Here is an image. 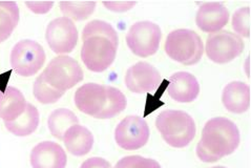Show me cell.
<instances>
[{"instance_id":"obj_1","label":"cell","mask_w":251,"mask_h":168,"mask_svg":"<svg viewBox=\"0 0 251 168\" xmlns=\"http://www.w3.org/2000/svg\"><path fill=\"white\" fill-rule=\"evenodd\" d=\"M81 59L85 67L94 72L106 71L116 59L118 34L105 21L93 20L82 32Z\"/></svg>"},{"instance_id":"obj_2","label":"cell","mask_w":251,"mask_h":168,"mask_svg":"<svg viewBox=\"0 0 251 168\" xmlns=\"http://www.w3.org/2000/svg\"><path fill=\"white\" fill-rule=\"evenodd\" d=\"M240 145V130L224 117L206 122L197 146V156L205 163L217 162L233 153Z\"/></svg>"},{"instance_id":"obj_3","label":"cell","mask_w":251,"mask_h":168,"mask_svg":"<svg viewBox=\"0 0 251 168\" xmlns=\"http://www.w3.org/2000/svg\"><path fill=\"white\" fill-rule=\"evenodd\" d=\"M156 126L164 141L175 148L186 147L196 137L194 118L182 111L162 112L157 117Z\"/></svg>"},{"instance_id":"obj_4","label":"cell","mask_w":251,"mask_h":168,"mask_svg":"<svg viewBox=\"0 0 251 168\" xmlns=\"http://www.w3.org/2000/svg\"><path fill=\"white\" fill-rule=\"evenodd\" d=\"M204 47L196 32L180 28L169 33L165 41V53L171 59L184 65H194L202 59Z\"/></svg>"},{"instance_id":"obj_5","label":"cell","mask_w":251,"mask_h":168,"mask_svg":"<svg viewBox=\"0 0 251 168\" xmlns=\"http://www.w3.org/2000/svg\"><path fill=\"white\" fill-rule=\"evenodd\" d=\"M42 76L51 87L64 93L82 81L83 72L75 59L69 56H58L50 60Z\"/></svg>"},{"instance_id":"obj_6","label":"cell","mask_w":251,"mask_h":168,"mask_svg":"<svg viewBox=\"0 0 251 168\" xmlns=\"http://www.w3.org/2000/svg\"><path fill=\"white\" fill-rule=\"evenodd\" d=\"M46 61V52L38 42L25 39L17 42L11 53V65L21 77L37 74Z\"/></svg>"},{"instance_id":"obj_7","label":"cell","mask_w":251,"mask_h":168,"mask_svg":"<svg viewBox=\"0 0 251 168\" xmlns=\"http://www.w3.org/2000/svg\"><path fill=\"white\" fill-rule=\"evenodd\" d=\"M161 37V28L158 24L151 21H139L129 28L126 43L136 56L146 58L157 53Z\"/></svg>"},{"instance_id":"obj_8","label":"cell","mask_w":251,"mask_h":168,"mask_svg":"<svg viewBox=\"0 0 251 168\" xmlns=\"http://www.w3.org/2000/svg\"><path fill=\"white\" fill-rule=\"evenodd\" d=\"M244 49V42L237 34L220 31L209 34L206 40V54L213 62L224 64L239 57Z\"/></svg>"},{"instance_id":"obj_9","label":"cell","mask_w":251,"mask_h":168,"mask_svg":"<svg viewBox=\"0 0 251 168\" xmlns=\"http://www.w3.org/2000/svg\"><path fill=\"white\" fill-rule=\"evenodd\" d=\"M149 139V124L139 116H128L124 118L115 130V140L118 146L125 150L142 148Z\"/></svg>"},{"instance_id":"obj_10","label":"cell","mask_w":251,"mask_h":168,"mask_svg":"<svg viewBox=\"0 0 251 168\" xmlns=\"http://www.w3.org/2000/svg\"><path fill=\"white\" fill-rule=\"evenodd\" d=\"M46 38L55 54H69L77 46L78 31L72 20L65 17L56 18L49 24Z\"/></svg>"},{"instance_id":"obj_11","label":"cell","mask_w":251,"mask_h":168,"mask_svg":"<svg viewBox=\"0 0 251 168\" xmlns=\"http://www.w3.org/2000/svg\"><path fill=\"white\" fill-rule=\"evenodd\" d=\"M108 85L86 83L76 91L74 101L81 113L98 119L107 101Z\"/></svg>"},{"instance_id":"obj_12","label":"cell","mask_w":251,"mask_h":168,"mask_svg":"<svg viewBox=\"0 0 251 168\" xmlns=\"http://www.w3.org/2000/svg\"><path fill=\"white\" fill-rule=\"evenodd\" d=\"M162 81V76L156 68L147 62H138L130 67L125 75V84L135 94L156 91Z\"/></svg>"},{"instance_id":"obj_13","label":"cell","mask_w":251,"mask_h":168,"mask_svg":"<svg viewBox=\"0 0 251 168\" xmlns=\"http://www.w3.org/2000/svg\"><path fill=\"white\" fill-rule=\"evenodd\" d=\"M229 12L219 2H206L199 9L196 17L197 26L205 33H217L228 24Z\"/></svg>"},{"instance_id":"obj_14","label":"cell","mask_w":251,"mask_h":168,"mask_svg":"<svg viewBox=\"0 0 251 168\" xmlns=\"http://www.w3.org/2000/svg\"><path fill=\"white\" fill-rule=\"evenodd\" d=\"M66 153L60 145L44 141L37 144L31 152L33 168H65Z\"/></svg>"},{"instance_id":"obj_15","label":"cell","mask_w":251,"mask_h":168,"mask_svg":"<svg viewBox=\"0 0 251 168\" xmlns=\"http://www.w3.org/2000/svg\"><path fill=\"white\" fill-rule=\"evenodd\" d=\"M169 97L179 103H189L197 99L200 85L197 78L187 72H178L169 78L167 89Z\"/></svg>"},{"instance_id":"obj_16","label":"cell","mask_w":251,"mask_h":168,"mask_svg":"<svg viewBox=\"0 0 251 168\" xmlns=\"http://www.w3.org/2000/svg\"><path fill=\"white\" fill-rule=\"evenodd\" d=\"M222 102L228 112L243 114L250 106V87L241 81H233L224 87Z\"/></svg>"},{"instance_id":"obj_17","label":"cell","mask_w":251,"mask_h":168,"mask_svg":"<svg viewBox=\"0 0 251 168\" xmlns=\"http://www.w3.org/2000/svg\"><path fill=\"white\" fill-rule=\"evenodd\" d=\"M63 141L68 151L76 157L87 155L94 146L93 134L86 127L79 124L68 129L64 134Z\"/></svg>"},{"instance_id":"obj_18","label":"cell","mask_w":251,"mask_h":168,"mask_svg":"<svg viewBox=\"0 0 251 168\" xmlns=\"http://www.w3.org/2000/svg\"><path fill=\"white\" fill-rule=\"evenodd\" d=\"M25 98L18 89L9 86L0 92V118L4 122L13 121L25 112Z\"/></svg>"},{"instance_id":"obj_19","label":"cell","mask_w":251,"mask_h":168,"mask_svg":"<svg viewBox=\"0 0 251 168\" xmlns=\"http://www.w3.org/2000/svg\"><path fill=\"white\" fill-rule=\"evenodd\" d=\"M6 129L17 137L32 135L39 125V112L33 104H26L25 112L17 119L4 122Z\"/></svg>"},{"instance_id":"obj_20","label":"cell","mask_w":251,"mask_h":168,"mask_svg":"<svg viewBox=\"0 0 251 168\" xmlns=\"http://www.w3.org/2000/svg\"><path fill=\"white\" fill-rule=\"evenodd\" d=\"M79 119L70 109L59 108L49 117L48 125L50 134L58 140H63L64 134L74 125H77Z\"/></svg>"},{"instance_id":"obj_21","label":"cell","mask_w":251,"mask_h":168,"mask_svg":"<svg viewBox=\"0 0 251 168\" xmlns=\"http://www.w3.org/2000/svg\"><path fill=\"white\" fill-rule=\"evenodd\" d=\"M19 21V9L15 1L0 2V43L5 41L16 28Z\"/></svg>"},{"instance_id":"obj_22","label":"cell","mask_w":251,"mask_h":168,"mask_svg":"<svg viewBox=\"0 0 251 168\" xmlns=\"http://www.w3.org/2000/svg\"><path fill=\"white\" fill-rule=\"evenodd\" d=\"M127 101L125 98L124 94L116 89L114 86L108 85V94H107V101L105 107L99 115L98 119H110L114 118L115 116L121 114L125 108H126Z\"/></svg>"},{"instance_id":"obj_23","label":"cell","mask_w":251,"mask_h":168,"mask_svg":"<svg viewBox=\"0 0 251 168\" xmlns=\"http://www.w3.org/2000/svg\"><path fill=\"white\" fill-rule=\"evenodd\" d=\"M96 2L90 1V2H73V1H63L60 2L61 12L65 18L73 19L76 21L84 20L90 17L95 11Z\"/></svg>"},{"instance_id":"obj_24","label":"cell","mask_w":251,"mask_h":168,"mask_svg":"<svg viewBox=\"0 0 251 168\" xmlns=\"http://www.w3.org/2000/svg\"><path fill=\"white\" fill-rule=\"evenodd\" d=\"M34 96L42 104H53L60 99L64 93L51 87L47 81L42 74L37 77L33 86Z\"/></svg>"},{"instance_id":"obj_25","label":"cell","mask_w":251,"mask_h":168,"mask_svg":"<svg viewBox=\"0 0 251 168\" xmlns=\"http://www.w3.org/2000/svg\"><path fill=\"white\" fill-rule=\"evenodd\" d=\"M232 28L235 33L245 38L250 37V8H241L233 14ZM238 35V36H239Z\"/></svg>"},{"instance_id":"obj_26","label":"cell","mask_w":251,"mask_h":168,"mask_svg":"<svg viewBox=\"0 0 251 168\" xmlns=\"http://www.w3.org/2000/svg\"><path fill=\"white\" fill-rule=\"evenodd\" d=\"M115 168H161L156 160L141 156H127L118 161Z\"/></svg>"},{"instance_id":"obj_27","label":"cell","mask_w":251,"mask_h":168,"mask_svg":"<svg viewBox=\"0 0 251 168\" xmlns=\"http://www.w3.org/2000/svg\"><path fill=\"white\" fill-rule=\"evenodd\" d=\"M80 168H113L108 161L103 158H90L81 164Z\"/></svg>"},{"instance_id":"obj_28","label":"cell","mask_w":251,"mask_h":168,"mask_svg":"<svg viewBox=\"0 0 251 168\" xmlns=\"http://www.w3.org/2000/svg\"><path fill=\"white\" fill-rule=\"evenodd\" d=\"M28 9L36 14H46L51 8H53L54 2H25Z\"/></svg>"},{"instance_id":"obj_29","label":"cell","mask_w":251,"mask_h":168,"mask_svg":"<svg viewBox=\"0 0 251 168\" xmlns=\"http://www.w3.org/2000/svg\"><path fill=\"white\" fill-rule=\"evenodd\" d=\"M104 4L106 8L113 12H117V13H121V12H126L128 10H130L132 6L136 5V2H104Z\"/></svg>"},{"instance_id":"obj_30","label":"cell","mask_w":251,"mask_h":168,"mask_svg":"<svg viewBox=\"0 0 251 168\" xmlns=\"http://www.w3.org/2000/svg\"><path fill=\"white\" fill-rule=\"evenodd\" d=\"M210 168H227V167H224V166H213V167H210Z\"/></svg>"}]
</instances>
